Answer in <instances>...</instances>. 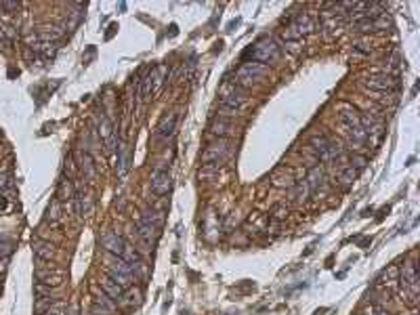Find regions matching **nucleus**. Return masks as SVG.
Instances as JSON below:
<instances>
[{
  "instance_id": "obj_34",
  "label": "nucleus",
  "mask_w": 420,
  "mask_h": 315,
  "mask_svg": "<svg viewBox=\"0 0 420 315\" xmlns=\"http://www.w3.org/2000/svg\"><path fill=\"white\" fill-rule=\"evenodd\" d=\"M351 164H353L351 168H355V170L359 172V170H362V168H364V166L368 164V160H366V158H364V155H353V160H351Z\"/></svg>"
},
{
  "instance_id": "obj_33",
  "label": "nucleus",
  "mask_w": 420,
  "mask_h": 315,
  "mask_svg": "<svg viewBox=\"0 0 420 315\" xmlns=\"http://www.w3.org/2000/svg\"><path fill=\"white\" fill-rule=\"evenodd\" d=\"M11 252H13V242H9V240L0 242V259L11 257Z\"/></svg>"
},
{
  "instance_id": "obj_36",
  "label": "nucleus",
  "mask_w": 420,
  "mask_h": 315,
  "mask_svg": "<svg viewBox=\"0 0 420 315\" xmlns=\"http://www.w3.org/2000/svg\"><path fill=\"white\" fill-rule=\"evenodd\" d=\"M0 9H3V11H9V13H13V11H17V9H19V5H17V3H0Z\"/></svg>"
},
{
  "instance_id": "obj_25",
  "label": "nucleus",
  "mask_w": 420,
  "mask_h": 315,
  "mask_svg": "<svg viewBox=\"0 0 420 315\" xmlns=\"http://www.w3.org/2000/svg\"><path fill=\"white\" fill-rule=\"evenodd\" d=\"M355 179H357V170L351 168V166H347V168H343L341 174H338V183H341L343 187H349L353 181H355Z\"/></svg>"
},
{
  "instance_id": "obj_18",
  "label": "nucleus",
  "mask_w": 420,
  "mask_h": 315,
  "mask_svg": "<svg viewBox=\"0 0 420 315\" xmlns=\"http://www.w3.org/2000/svg\"><path fill=\"white\" fill-rule=\"evenodd\" d=\"M78 158H80V168L84 170V176H86V179H95L97 170H95V162H93L91 153H88V151H80Z\"/></svg>"
},
{
  "instance_id": "obj_26",
  "label": "nucleus",
  "mask_w": 420,
  "mask_h": 315,
  "mask_svg": "<svg viewBox=\"0 0 420 315\" xmlns=\"http://www.w3.org/2000/svg\"><path fill=\"white\" fill-rule=\"evenodd\" d=\"M120 299H122V305H126V307L139 305V303H141V292H139V290H128L126 294H122Z\"/></svg>"
},
{
  "instance_id": "obj_4",
  "label": "nucleus",
  "mask_w": 420,
  "mask_h": 315,
  "mask_svg": "<svg viewBox=\"0 0 420 315\" xmlns=\"http://www.w3.org/2000/svg\"><path fill=\"white\" fill-rule=\"evenodd\" d=\"M265 74H267V67L265 65H261V63H244L237 70V76H235V84L237 86H242V88H246V86H250L254 80H258V78H263Z\"/></svg>"
},
{
  "instance_id": "obj_2",
  "label": "nucleus",
  "mask_w": 420,
  "mask_h": 315,
  "mask_svg": "<svg viewBox=\"0 0 420 315\" xmlns=\"http://www.w3.org/2000/svg\"><path fill=\"white\" fill-rule=\"evenodd\" d=\"M246 101V93L244 88L237 86L235 82H225L221 86V93H218V103L223 109H229V111H235L244 105Z\"/></svg>"
},
{
  "instance_id": "obj_1",
  "label": "nucleus",
  "mask_w": 420,
  "mask_h": 315,
  "mask_svg": "<svg viewBox=\"0 0 420 315\" xmlns=\"http://www.w3.org/2000/svg\"><path fill=\"white\" fill-rule=\"evenodd\" d=\"M246 57L252 59V63H271L279 57V47H277V42L269 36H265L261 40L254 42V47L246 53Z\"/></svg>"
},
{
  "instance_id": "obj_10",
  "label": "nucleus",
  "mask_w": 420,
  "mask_h": 315,
  "mask_svg": "<svg viewBox=\"0 0 420 315\" xmlns=\"http://www.w3.org/2000/svg\"><path fill=\"white\" fill-rule=\"evenodd\" d=\"M99 137L103 139L107 151H112V149L116 147V130H114V122L109 120L107 116H101V118H99Z\"/></svg>"
},
{
  "instance_id": "obj_14",
  "label": "nucleus",
  "mask_w": 420,
  "mask_h": 315,
  "mask_svg": "<svg viewBox=\"0 0 420 315\" xmlns=\"http://www.w3.org/2000/svg\"><path fill=\"white\" fill-rule=\"evenodd\" d=\"M176 120H179V116L174 114V111H170V114H166L164 118H162V122H160V126H158V137L160 139H168L170 134L174 132V128H176Z\"/></svg>"
},
{
  "instance_id": "obj_12",
  "label": "nucleus",
  "mask_w": 420,
  "mask_h": 315,
  "mask_svg": "<svg viewBox=\"0 0 420 315\" xmlns=\"http://www.w3.org/2000/svg\"><path fill=\"white\" fill-rule=\"evenodd\" d=\"M170 174L164 170H156L151 174V191L156 195H166L170 191Z\"/></svg>"
},
{
  "instance_id": "obj_11",
  "label": "nucleus",
  "mask_w": 420,
  "mask_h": 315,
  "mask_svg": "<svg viewBox=\"0 0 420 315\" xmlns=\"http://www.w3.org/2000/svg\"><path fill=\"white\" fill-rule=\"evenodd\" d=\"M366 86L372 88V91H391V88L397 86V78L389 76V74H381V76H370L366 80Z\"/></svg>"
},
{
  "instance_id": "obj_5",
  "label": "nucleus",
  "mask_w": 420,
  "mask_h": 315,
  "mask_svg": "<svg viewBox=\"0 0 420 315\" xmlns=\"http://www.w3.org/2000/svg\"><path fill=\"white\" fill-rule=\"evenodd\" d=\"M313 30H317V24L313 21V17L311 15H298L292 24L288 26V30L284 32V36H286V40H296V38H301V36H305V34H309V32H313Z\"/></svg>"
},
{
  "instance_id": "obj_9",
  "label": "nucleus",
  "mask_w": 420,
  "mask_h": 315,
  "mask_svg": "<svg viewBox=\"0 0 420 315\" xmlns=\"http://www.w3.org/2000/svg\"><path fill=\"white\" fill-rule=\"evenodd\" d=\"M101 246H103V250H105L107 254L122 257L126 242H124L122 235H118V233H114V231H109V233H105V235L101 238Z\"/></svg>"
},
{
  "instance_id": "obj_6",
  "label": "nucleus",
  "mask_w": 420,
  "mask_h": 315,
  "mask_svg": "<svg viewBox=\"0 0 420 315\" xmlns=\"http://www.w3.org/2000/svg\"><path fill=\"white\" fill-rule=\"evenodd\" d=\"M164 74H166V67L164 65H156V67H151V70L147 72V76L143 78L141 82V97L143 99H149L153 93L160 88L162 80H164Z\"/></svg>"
},
{
  "instance_id": "obj_31",
  "label": "nucleus",
  "mask_w": 420,
  "mask_h": 315,
  "mask_svg": "<svg viewBox=\"0 0 420 315\" xmlns=\"http://www.w3.org/2000/svg\"><path fill=\"white\" fill-rule=\"evenodd\" d=\"M53 307V299L51 297H40L38 303H36V313H42V311H47Z\"/></svg>"
},
{
  "instance_id": "obj_17",
  "label": "nucleus",
  "mask_w": 420,
  "mask_h": 315,
  "mask_svg": "<svg viewBox=\"0 0 420 315\" xmlns=\"http://www.w3.org/2000/svg\"><path fill=\"white\" fill-rule=\"evenodd\" d=\"M93 311H95V315H112V313L116 311V303H114L112 299H109V297L101 294V297L95 299V303H93Z\"/></svg>"
},
{
  "instance_id": "obj_32",
  "label": "nucleus",
  "mask_w": 420,
  "mask_h": 315,
  "mask_svg": "<svg viewBox=\"0 0 420 315\" xmlns=\"http://www.w3.org/2000/svg\"><path fill=\"white\" fill-rule=\"evenodd\" d=\"M359 315H389L381 305H370L368 309H364Z\"/></svg>"
},
{
  "instance_id": "obj_37",
  "label": "nucleus",
  "mask_w": 420,
  "mask_h": 315,
  "mask_svg": "<svg viewBox=\"0 0 420 315\" xmlns=\"http://www.w3.org/2000/svg\"><path fill=\"white\" fill-rule=\"evenodd\" d=\"M286 214H288V210H284V206H275L273 208V219H284Z\"/></svg>"
},
{
  "instance_id": "obj_3",
  "label": "nucleus",
  "mask_w": 420,
  "mask_h": 315,
  "mask_svg": "<svg viewBox=\"0 0 420 315\" xmlns=\"http://www.w3.org/2000/svg\"><path fill=\"white\" fill-rule=\"evenodd\" d=\"M233 153V143L227 141V139H218L210 145H206L204 153H202V162L208 166V164H223L225 160H229Z\"/></svg>"
},
{
  "instance_id": "obj_24",
  "label": "nucleus",
  "mask_w": 420,
  "mask_h": 315,
  "mask_svg": "<svg viewBox=\"0 0 420 315\" xmlns=\"http://www.w3.org/2000/svg\"><path fill=\"white\" fill-rule=\"evenodd\" d=\"M101 288H103V292H105V297H109L112 301L122 297V288H120L116 282H112V280H103V282H101Z\"/></svg>"
},
{
  "instance_id": "obj_30",
  "label": "nucleus",
  "mask_w": 420,
  "mask_h": 315,
  "mask_svg": "<svg viewBox=\"0 0 420 315\" xmlns=\"http://www.w3.org/2000/svg\"><path fill=\"white\" fill-rule=\"evenodd\" d=\"M292 187H294V200H305V198H307V193H309L307 181H303V183H296V185H292Z\"/></svg>"
},
{
  "instance_id": "obj_35",
  "label": "nucleus",
  "mask_w": 420,
  "mask_h": 315,
  "mask_svg": "<svg viewBox=\"0 0 420 315\" xmlns=\"http://www.w3.org/2000/svg\"><path fill=\"white\" fill-rule=\"evenodd\" d=\"M65 172H68L70 176H74V172H76V166H74L72 158H68V160H65Z\"/></svg>"
},
{
  "instance_id": "obj_21",
  "label": "nucleus",
  "mask_w": 420,
  "mask_h": 315,
  "mask_svg": "<svg viewBox=\"0 0 420 315\" xmlns=\"http://www.w3.org/2000/svg\"><path fill=\"white\" fill-rule=\"evenodd\" d=\"M76 208H78V214L80 216H88L93 212V198L91 195H84V193H76Z\"/></svg>"
},
{
  "instance_id": "obj_15",
  "label": "nucleus",
  "mask_w": 420,
  "mask_h": 315,
  "mask_svg": "<svg viewBox=\"0 0 420 315\" xmlns=\"http://www.w3.org/2000/svg\"><path fill=\"white\" fill-rule=\"evenodd\" d=\"M137 235L141 238V242L147 246V248H151V244L156 242L158 229L151 227V225H147V223H143V221H137Z\"/></svg>"
},
{
  "instance_id": "obj_20",
  "label": "nucleus",
  "mask_w": 420,
  "mask_h": 315,
  "mask_svg": "<svg viewBox=\"0 0 420 315\" xmlns=\"http://www.w3.org/2000/svg\"><path fill=\"white\" fill-rule=\"evenodd\" d=\"M143 223H147V225H151V227L160 229L162 225H164V212H162V210H156V208H147V210L143 212Z\"/></svg>"
},
{
  "instance_id": "obj_23",
  "label": "nucleus",
  "mask_w": 420,
  "mask_h": 315,
  "mask_svg": "<svg viewBox=\"0 0 420 315\" xmlns=\"http://www.w3.org/2000/svg\"><path fill=\"white\" fill-rule=\"evenodd\" d=\"M61 219H63V204H61L59 200H53L51 206H49V210H47V221H49L51 225H57Z\"/></svg>"
},
{
  "instance_id": "obj_19",
  "label": "nucleus",
  "mask_w": 420,
  "mask_h": 315,
  "mask_svg": "<svg viewBox=\"0 0 420 315\" xmlns=\"http://www.w3.org/2000/svg\"><path fill=\"white\" fill-rule=\"evenodd\" d=\"M322 185H324V170L315 166V168H311V172H309V179H307L309 193H315Z\"/></svg>"
},
{
  "instance_id": "obj_29",
  "label": "nucleus",
  "mask_w": 420,
  "mask_h": 315,
  "mask_svg": "<svg viewBox=\"0 0 420 315\" xmlns=\"http://www.w3.org/2000/svg\"><path fill=\"white\" fill-rule=\"evenodd\" d=\"M13 189V179L11 174H0V195H5L7 191Z\"/></svg>"
},
{
  "instance_id": "obj_13",
  "label": "nucleus",
  "mask_w": 420,
  "mask_h": 315,
  "mask_svg": "<svg viewBox=\"0 0 420 315\" xmlns=\"http://www.w3.org/2000/svg\"><path fill=\"white\" fill-rule=\"evenodd\" d=\"M233 130H235L233 120L223 118V116L214 118V120H212V124H210V132H212V134H216L218 139H225V137H229V134H233Z\"/></svg>"
},
{
  "instance_id": "obj_22",
  "label": "nucleus",
  "mask_w": 420,
  "mask_h": 315,
  "mask_svg": "<svg viewBox=\"0 0 420 315\" xmlns=\"http://www.w3.org/2000/svg\"><path fill=\"white\" fill-rule=\"evenodd\" d=\"M76 193H74V185H72V181L70 179H63V181L59 183V189H57V200L61 202H68V200H72Z\"/></svg>"
},
{
  "instance_id": "obj_8",
  "label": "nucleus",
  "mask_w": 420,
  "mask_h": 315,
  "mask_svg": "<svg viewBox=\"0 0 420 315\" xmlns=\"http://www.w3.org/2000/svg\"><path fill=\"white\" fill-rule=\"evenodd\" d=\"M399 278H402V286L410 290V303H416V297H418V269H416L414 261L404 263Z\"/></svg>"
},
{
  "instance_id": "obj_38",
  "label": "nucleus",
  "mask_w": 420,
  "mask_h": 315,
  "mask_svg": "<svg viewBox=\"0 0 420 315\" xmlns=\"http://www.w3.org/2000/svg\"><path fill=\"white\" fill-rule=\"evenodd\" d=\"M70 315H78V313H76V309H74V311H72V313H70Z\"/></svg>"
},
{
  "instance_id": "obj_7",
  "label": "nucleus",
  "mask_w": 420,
  "mask_h": 315,
  "mask_svg": "<svg viewBox=\"0 0 420 315\" xmlns=\"http://www.w3.org/2000/svg\"><path fill=\"white\" fill-rule=\"evenodd\" d=\"M311 147L319 155V160H334V158L341 155V145L334 143V141H330L328 137H324V134L311 139Z\"/></svg>"
},
{
  "instance_id": "obj_28",
  "label": "nucleus",
  "mask_w": 420,
  "mask_h": 315,
  "mask_svg": "<svg viewBox=\"0 0 420 315\" xmlns=\"http://www.w3.org/2000/svg\"><path fill=\"white\" fill-rule=\"evenodd\" d=\"M324 30H328V34H336L341 30V17L336 19V15H332L330 19L324 21Z\"/></svg>"
},
{
  "instance_id": "obj_27",
  "label": "nucleus",
  "mask_w": 420,
  "mask_h": 315,
  "mask_svg": "<svg viewBox=\"0 0 420 315\" xmlns=\"http://www.w3.org/2000/svg\"><path fill=\"white\" fill-rule=\"evenodd\" d=\"M36 51L42 55V57H53L55 55V51H57V44L55 42H42V44H38V47H36Z\"/></svg>"
},
{
  "instance_id": "obj_16",
  "label": "nucleus",
  "mask_w": 420,
  "mask_h": 315,
  "mask_svg": "<svg viewBox=\"0 0 420 315\" xmlns=\"http://www.w3.org/2000/svg\"><path fill=\"white\" fill-rule=\"evenodd\" d=\"M32 248H34V254L38 261H51L53 254H55V246L51 242H42V240H36L32 244Z\"/></svg>"
}]
</instances>
